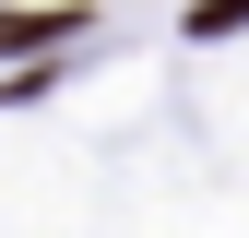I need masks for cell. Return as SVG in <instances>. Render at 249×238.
<instances>
[{"label":"cell","mask_w":249,"mask_h":238,"mask_svg":"<svg viewBox=\"0 0 249 238\" xmlns=\"http://www.w3.org/2000/svg\"><path fill=\"white\" fill-rule=\"evenodd\" d=\"M190 24H202V36H237V24H249V0H202Z\"/></svg>","instance_id":"obj_2"},{"label":"cell","mask_w":249,"mask_h":238,"mask_svg":"<svg viewBox=\"0 0 249 238\" xmlns=\"http://www.w3.org/2000/svg\"><path fill=\"white\" fill-rule=\"evenodd\" d=\"M71 24H83L71 0H59V12H0V48H48V36H71Z\"/></svg>","instance_id":"obj_1"}]
</instances>
